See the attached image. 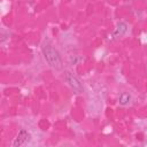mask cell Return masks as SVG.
<instances>
[{
  "label": "cell",
  "mask_w": 147,
  "mask_h": 147,
  "mask_svg": "<svg viewBox=\"0 0 147 147\" xmlns=\"http://www.w3.org/2000/svg\"><path fill=\"white\" fill-rule=\"evenodd\" d=\"M41 52H42V56H44L45 61L47 62V64L51 68L56 69V70H60L62 68L63 62H62L61 55L56 48H54L52 45L45 42L41 46Z\"/></svg>",
  "instance_id": "1"
},
{
  "label": "cell",
  "mask_w": 147,
  "mask_h": 147,
  "mask_svg": "<svg viewBox=\"0 0 147 147\" xmlns=\"http://www.w3.org/2000/svg\"><path fill=\"white\" fill-rule=\"evenodd\" d=\"M64 79L67 82V84L76 92V93H82L83 92V85L80 83V80L71 72L69 71H65L64 72Z\"/></svg>",
  "instance_id": "2"
},
{
  "label": "cell",
  "mask_w": 147,
  "mask_h": 147,
  "mask_svg": "<svg viewBox=\"0 0 147 147\" xmlns=\"http://www.w3.org/2000/svg\"><path fill=\"white\" fill-rule=\"evenodd\" d=\"M30 139H31V134H30L26 130L22 129V130L17 133V136H16V138L14 139L11 146H13V147H20V146H23V145L28 144V142L30 141Z\"/></svg>",
  "instance_id": "3"
},
{
  "label": "cell",
  "mask_w": 147,
  "mask_h": 147,
  "mask_svg": "<svg viewBox=\"0 0 147 147\" xmlns=\"http://www.w3.org/2000/svg\"><path fill=\"white\" fill-rule=\"evenodd\" d=\"M126 31H127V24L125 22H119V23H117L116 29H115V31H114V33H113L111 37L113 38L122 37V36H124L126 33Z\"/></svg>",
  "instance_id": "4"
},
{
  "label": "cell",
  "mask_w": 147,
  "mask_h": 147,
  "mask_svg": "<svg viewBox=\"0 0 147 147\" xmlns=\"http://www.w3.org/2000/svg\"><path fill=\"white\" fill-rule=\"evenodd\" d=\"M118 103L121 106H127V105H130L131 103V95L129 93H126V92L121 93L119 96H118Z\"/></svg>",
  "instance_id": "5"
}]
</instances>
